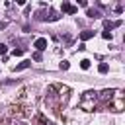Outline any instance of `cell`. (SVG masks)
I'll return each instance as SVG.
<instances>
[{"mask_svg": "<svg viewBox=\"0 0 125 125\" xmlns=\"http://www.w3.org/2000/svg\"><path fill=\"white\" fill-rule=\"evenodd\" d=\"M47 45H49V43H47V39H45V37H37V39H35V43H33V47L37 49V53L45 51V49H47Z\"/></svg>", "mask_w": 125, "mask_h": 125, "instance_id": "1", "label": "cell"}, {"mask_svg": "<svg viewBox=\"0 0 125 125\" xmlns=\"http://www.w3.org/2000/svg\"><path fill=\"white\" fill-rule=\"evenodd\" d=\"M107 107H109V109H113V111H121V109H123V98H115Z\"/></svg>", "mask_w": 125, "mask_h": 125, "instance_id": "2", "label": "cell"}, {"mask_svg": "<svg viewBox=\"0 0 125 125\" xmlns=\"http://www.w3.org/2000/svg\"><path fill=\"white\" fill-rule=\"evenodd\" d=\"M61 10L66 12V14H76V12H78V8L72 6V4H68V2H62V4H61Z\"/></svg>", "mask_w": 125, "mask_h": 125, "instance_id": "3", "label": "cell"}, {"mask_svg": "<svg viewBox=\"0 0 125 125\" xmlns=\"http://www.w3.org/2000/svg\"><path fill=\"white\" fill-rule=\"evenodd\" d=\"M92 37H94V31H90V29H86V31H82V33H80L82 43H84V41H88V39H92Z\"/></svg>", "mask_w": 125, "mask_h": 125, "instance_id": "4", "label": "cell"}, {"mask_svg": "<svg viewBox=\"0 0 125 125\" xmlns=\"http://www.w3.org/2000/svg\"><path fill=\"white\" fill-rule=\"evenodd\" d=\"M29 64H31V61H21V62H20V64H18V66H16L14 70H16V72H20V70H25V68H27Z\"/></svg>", "mask_w": 125, "mask_h": 125, "instance_id": "5", "label": "cell"}, {"mask_svg": "<svg viewBox=\"0 0 125 125\" xmlns=\"http://www.w3.org/2000/svg\"><path fill=\"white\" fill-rule=\"evenodd\" d=\"M35 123H39V125H51V123H49V121L45 119V115H41V113H39V115L35 117Z\"/></svg>", "mask_w": 125, "mask_h": 125, "instance_id": "6", "label": "cell"}, {"mask_svg": "<svg viewBox=\"0 0 125 125\" xmlns=\"http://www.w3.org/2000/svg\"><path fill=\"white\" fill-rule=\"evenodd\" d=\"M86 16H88V18H98V16H100V12H98V10H94V8H88V10H86Z\"/></svg>", "mask_w": 125, "mask_h": 125, "instance_id": "7", "label": "cell"}, {"mask_svg": "<svg viewBox=\"0 0 125 125\" xmlns=\"http://www.w3.org/2000/svg\"><path fill=\"white\" fill-rule=\"evenodd\" d=\"M80 68H82V70H88V68H90V61H88V59H82V61H80Z\"/></svg>", "mask_w": 125, "mask_h": 125, "instance_id": "8", "label": "cell"}, {"mask_svg": "<svg viewBox=\"0 0 125 125\" xmlns=\"http://www.w3.org/2000/svg\"><path fill=\"white\" fill-rule=\"evenodd\" d=\"M98 70H100V74H105V72L109 70V66H107V62H102V64L98 66Z\"/></svg>", "mask_w": 125, "mask_h": 125, "instance_id": "9", "label": "cell"}, {"mask_svg": "<svg viewBox=\"0 0 125 125\" xmlns=\"http://www.w3.org/2000/svg\"><path fill=\"white\" fill-rule=\"evenodd\" d=\"M102 37H104V39H111V31H109V29H104V31H102Z\"/></svg>", "mask_w": 125, "mask_h": 125, "instance_id": "10", "label": "cell"}, {"mask_svg": "<svg viewBox=\"0 0 125 125\" xmlns=\"http://www.w3.org/2000/svg\"><path fill=\"white\" fill-rule=\"evenodd\" d=\"M12 55H14V57H21V55H23V49H14Z\"/></svg>", "mask_w": 125, "mask_h": 125, "instance_id": "11", "label": "cell"}, {"mask_svg": "<svg viewBox=\"0 0 125 125\" xmlns=\"http://www.w3.org/2000/svg\"><path fill=\"white\" fill-rule=\"evenodd\" d=\"M59 66H61L62 70H68V66H70V64H68V61H61V64H59Z\"/></svg>", "mask_w": 125, "mask_h": 125, "instance_id": "12", "label": "cell"}, {"mask_svg": "<svg viewBox=\"0 0 125 125\" xmlns=\"http://www.w3.org/2000/svg\"><path fill=\"white\" fill-rule=\"evenodd\" d=\"M6 51H8V47L4 43H0V55H6Z\"/></svg>", "mask_w": 125, "mask_h": 125, "instance_id": "13", "label": "cell"}, {"mask_svg": "<svg viewBox=\"0 0 125 125\" xmlns=\"http://www.w3.org/2000/svg\"><path fill=\"white\" fill-rule=\"evenodd\" d=\"M6 25H8V23H6V21H0V29H4V27H6Z\"/></svg>", "mask_w": 125, "mask_h": 125, "instance_id": "14", "label": "cell"}]
</instances>
